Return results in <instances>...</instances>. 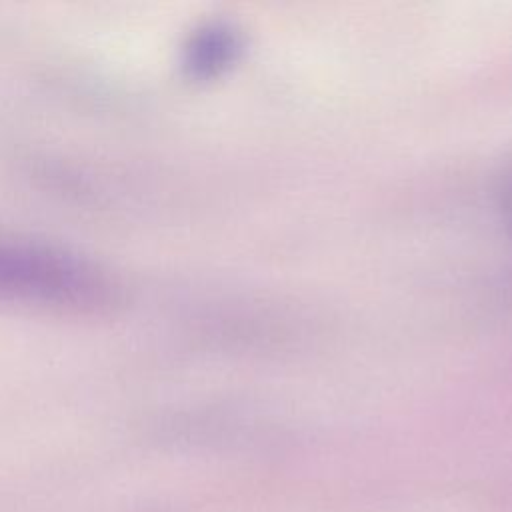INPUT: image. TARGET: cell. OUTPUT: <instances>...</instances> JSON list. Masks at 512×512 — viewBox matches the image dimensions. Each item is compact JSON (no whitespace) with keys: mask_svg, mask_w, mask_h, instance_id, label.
<instances>
[{"mask_svg":"<svg viewBox=\"0 0 512 512\" xmlns=\"http://www.w3.org/2000/svg\"><path fill=\"white\" fill-rule=\"evenodd\" d=\"M116 300L118 286L92 260L56 246L0 236V302L94 312Z\"/></svg>","mask_w":512,"mask_h":512,"instance_id":"obj_1","label":"cell"},{"mask_svg":"<svg viewBox=\"0 0 512 512\" xmlns=\"http://www.w3.org/2000/svg\"><path fill=\"white\" fill-rule=\"evenodd\" d=\"M240 50L238 34L222 24H212L198 30L188 46L184 64L194 76H214L234 62Z\"/></svg>","mask_w":512,"mask_h":512,"instance_id":"obj_2","label":"cell"}]
</instances>
